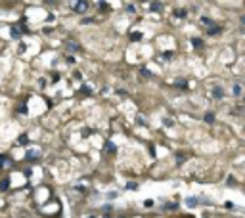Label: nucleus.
<instances>
[{"mask_svg": "<svg viewBox=\"0 0 245 218\" xmlns=\"http://www.w3.org/2000/svg\"><path fill=\"white\" fill-rule=\"evenodd\" d=\"M10 187V180L8 178H2V182H0V191H6Z\"/></svg>", "mask_w": 245, "mask_h": 218, "instance_id": "3", "label": "nucleus"}, {"mask_svg": "<svg viewBox=\"0 0 245 218\" xmlns=\"http://www.w3.org/2000/svg\"><path fill=\"white\" fill-rule=\"evenodd\" d=\"M241 92H243V86L241 84H236L234 86V94H236V96H241Z\"/></svg>", "mask_w": 245, "mask_h": 218, "instance_id": "6", "label": "nucleus"}, {"mask_svg": "<svg viewBox=\"0 0 245 218\" xmlns=\"http://www.w3.org/2000/svg\"><path fill=\"white\" fill-rule=\"evenodd\" d=\"M105 149L109 151V153H115V151H117V147H115V144H111V142H105Z\"/></svg>", "mask_w": 245, "mask_h": 218, "instance_id": "4", "label": "nucleus"}, {"mask_svg": "<svg viewBox=\"0 0 245 218\" xmlns=\"http://www.w3.org/2000/svg\"><path fill=\"white\" fill-rule=\"evenodd\" d=\"M213 94H214V96H217V98H222V96H224V92H222L220 88H217V90H214Z\"/></svg>", "mask_w": 245, "mask_h": 218, "instance_id": "12", "label": "nucleus"}, {"mask_svg": "<svg viewBox=\"0 0 245 218\" xmlns=\"http://www.w3.org/2000/svg\"><path fill=\"white\" fill-rule=\"evenodd\" d=\"M209 33H211V35H217V33H218V27H217V25H211V29H209Z\"/></svg>", "mask_w": 245, "mask_h": 218, "instance_id": "11", "label": "nucleus"}, {"mask_svg": "<svg viewBox=\"0 0 245 218\" xmlns=\"http://www.w3.org/2000/svg\"><path fill=\"white\" fill-rule=\"evenodd\" d=\"M192 42H193V46H196V48H201V46H203V42H201L199 38H193Z\"/></svg>", "mask_w": 245, "mask_h": 218, "instance_id": "8", "label": "nucleus"}, {"mask_svg": "<svg viewBox=\"0 0 245 218\" xmlns=\"http://www.w3.org/2000/svg\"><path fill=\"white\" fill-rule=\"evenodd\" d=\"M48 2H50V4H52V2H56V0H48Z\"/></svg>", "mask_w": 245, "mask_h": 218, "instance_id": "16", "label": "nucleus"}, {"mask_svg": "<svg viewBox=\"0 0 245 218\" xmlns=\"http://www.w3.org/2000/svg\"><path fill=\"white\" fill-rule=\"evenodd\" d=\"M130 38H132V40H140V38H142V33H132Z\"/></svg>", "mask_w": 245, "mask_h": 218, "instance_id": "9", "label": "nucleus"}, {"mask_svg": "<svg viewBox=\"0 0 245 218\" xmlns=\"http://www.w3.org/2000/svg\"><path fill=\"white\" fill-rule=\"evenodd\" d=\"M67 48H69V50H79V44H77V42H69Z\"/></svg>", "mask_w": 245, "mask_h": 218, "instance_id": "10", "label": "nucleus"}, {"mask_svg": "<svg viewBox=\"0 0 245 218\" xmlns=\"http://www.w3.org/2000/svg\"><path fill=\"white\" fill-rule=\"evenodd\" d=\"M25 157L29 159V161H33V159H37V157H38V151H37V149H29Z\"/></svg>", "mask_w": 245, "mask_h": 218, "instance_id": "2", "label": "nucleus"}, {"mask_svg": "<svg viewBox=\"0 0 245 218\" xmlns=\"http://www.w3.org/2000/svg\"><path fill=\"white\" fill-rule=\"evenodd\" d=\"M4 163H6V155H0V166H4Z\"/></svg>", "mask_w": 245, "mask_h": 218, "instance_id": "14", "label": "nucleus"}, {"mask_svg": "<svg viewBox=\"0 0 245 218\" xmlns=\"http://www.w3.org/2000/svg\"><path fill=\"white\" fill-rule=\"evenodd\" d=\"M213 121H214V115L213 113H207L205 115V122H213Z\"/></svg>", "mask_w": 245, "mask_h": 218, "instance_id": "7", "label": "nucleus"}, {"mask_svg": "<svg viewBox=\"0 0 245 218\" xmlns=\"http://www.w3.org/2000/svg\"><path fill=\"white\" fill-rule=\"evenodd\" d=\"M75 12L77 13L86 12V0H77V2H75Z\"/></svg>", "mask_w": 245, "mask_h": 218, "instance_id": "1", "label": "nucleus"}, {"mask_svg": "<svg viewBox=\"0 0 245 218\" xmlns=\"http://www.w3.org/2000/svg\"><path fill=\"white\" fill-rule=\"evenodd\" d=\"M142 2H146V0H142Z\"/></svg>", "mask_w": 245, "mask_h": 218, "instance_id": "17", "label": "nucleus"}, {"mask_svg": "<svg viewBox=\"0 0 245 218\" xmlns=\"http://www.w3.org/2000/svg\"><path fill=\"white\" fill-rule=\"evenodd\" d=\"M12 36L19 38V36H21V29H19V27H12Z\"/></svg>", "mask_w": 245, "mask_h": 218, "instance_id": "5", "label": "nucleus"}, {"mask_svg": "<svg viewBox=\"0 0 245 218\" xmlns=\"http://www.w3.org/2000/svg\"><path fill=\"white\" fill-rule=\"evenodd\" d=\"M161 8V4L159 2H155V4H151V10H159Z\"/></svg>", "mask_w": 245, "mask_h": 218, "instance_id": "13", "label": "nucleus"}, {"mask_svg": "<svg viewBox=\"0 0 245 218\" xmlns=\"http://www.w3.org/2000/svg\"><path fill=\"white\" fill-rule=\"evenodd\" d=\"M196 203H197L196 199H188V205H190V207H193V205H196Z\"/></svg>", "mask_w": 245, "mask_h": 218, "instance_id": "15", "label": "nucleus"}]
</instances>
